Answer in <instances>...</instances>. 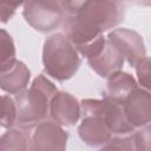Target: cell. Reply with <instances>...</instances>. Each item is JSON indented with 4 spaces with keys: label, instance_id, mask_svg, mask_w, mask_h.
I'll return each mask as SVG.
<instances>
[{
    "label": "cell",
    "instance_id": "6da1fadb",
    "mask_svg": "<svg viewBox=\"0 0 151 151\" xmlns=\"http://www.w3.org/2000/svg\"><path fill=\"white\" fill-rule=\"evenodd\" d=\"M123 20L120 2L113 0H88L84 6L64 20L65 35L77 50L93 42L105 31L116 27Z\"/></svg>",
    "mask_w": 151,
    "mask_h": 151
},
{
    "label": "cell",
    "instance_id": "7a4b0ae2",
    "mask_svg": "<svg viewBox=\"0 0 151 151\" xmlns=\"http://www.w3.org/2000/svg\"><path fill=\"white\" fill-rule=\"evenodd\" d=\"M55 85L44 74L38 76L28 90L14 94L17 104V125L29 130L50 116L51 101L58 93Z\"/></svg>",
    "mask_w": 151,
    "mask_h": 151
},
{
    "label": "cell",
    "instance_id": "3957f363",
    "mask_svg": "<svg viewBox=\"0 0 151 151\" xmlns=\"http://www.w3.org/2000/svg\"><path fill=\"white\" fill-rule=\"evenodd\" d=\"M80 57L71 40L61 33L48 37L44 42L42 65L45 72L59 81L71 79L80 66Z\"/></svg>",
    "mask_w": 151,
    "mask_h": 151
},
{
    "label": "cell",
    "instance_id": "277c9868",
    "mask_svg": "<svg viewBox=\"0 0 151 151\" xmlns=\"http://www.w3.org/2000/svg\"><path fill=\"white\" fill-rule=\"evenodd\" d=\"M80 104L84 116L101 117L113 134H129L134 131V126L127 119L122 104L107 97L103 99H84Z\"/></svg>",
    "mask_w": 151,
    "mask_h": 151
},
{
    "label": "cell",
    "instance_id": "5b68a950",
    "mask_svg": "<svg viewBox=\"0 0 151 151\" xmlns=\"http://www.w3.org/2000/svg\"><path fill=\"white\" fill-rule=\"evenodd\" d=\"M65 11L59 0H26L22 15L35 31L51 32L64 20Z\"/></svg>",
    "mask_w": 151,
    "mask_h": 151
},
{
    "label": "cell",
    "instance_id": "8992f818",
    "mask_svg": "<svg viewBox=\"0 0 151 151\" xmlns=\"http://www.w3.org/2000/svg\"><path fill=\"white\" fill-rule=\"evenodd\" d=\"M68 133L54 120H42L34 126L31 150H65Z\"/></svg>",
    "mask_w": 151,
    "mask_h": 151
},
{
    "label": "cell",
    "instance_id": "52a82bcc",
    "mask_svg": "<svg viewBox=\"0 0 151 151\" xmlns=\"http://www.w3.org/2000/svg\"><path fill=\"white\" fill-rule=\"evenodd\" d=\"M107 39L120 51L131 66H136V64L145 57L146 48L144 40L136 31L129 28H116L109 33Z\"/></svg>",
    "mask_w": 151,
    "mask_h": 151
},
{
    "label": "cell",
    "instance_id": "ba28073f",
    "mask_svg": "<svg viewBox=\"0 0 151 151\" xmlns=\"http://www.w3.org/2000/svg\"><path fill=\"white\" fill-rule=\"evenodd\" d=\"M122 105L127 119L134 127L151 123V91L137 87Z\"/></svg>",
    "mask_w": 151,
    "mask_h": 151
},
{
    "label": "cell",
    "instance_id": "9c48e42d",
    "mask_svg": "<svg viewBox=\"0 0 151 151\" xmlns=\"http://www.w3.org/2000/svg\"><path fill=\"white\" fill-rule=\"evenodd\" d=\"M81 114V104L68 92H58L50 109V117L61 126L74 125Z\"/></svg>",
    "mask_w": 151,
    "mask_h": 151
},
{
    "label": "cell",
    "instance_id": "30bf717a",
    "mask_svg": "<svg viewBox=\"0 0 151 151\" xmlns=\"http://www.w3.org/2000/svg\"><path fill=\"white\" fill-rule=\"evenodd\" d=\"M87 63L91 68L101 78H109L112 73L123 68L125 58L120 51L106 38L103 48L96 55L87 59Z\"/></svg>",
    "mask_w": 151,
    "mask_h": 151
},
{
    "label": "cell",
    "instance_id": "8fae6325",
    "mask_svg": "<svg viewBox=\"0 0 151 151\" xmlns=\"http://www.w3.org/2000/svg\"><path fill=\"white\" fill-rule=\"evenodd\" d=\"M78 133L80 139L92 147H101L113 134L105 120L99 116H84L78 127Z\"/></svg>",
    "mask_w": 151,
    "mask_h": 151
},
{
    "label": "cell",
    "instance_id": "7c38bea8",
    "mask_svg": "<svg viewBox=\"0 0 151 151\" xmlns=\"http://www.w3.org/2000/svg\"><path fill=\"white\" fill-rule=\"evenodd\" d=\"M31 79V72L28 67L20 60H15L14 64L5 71H1L0 86L1 90L9 94H18L26 90Z\"/></svg>",
    "mask_w": 151,
    "mask_h": 151
},
{
    "label": "cell",
    "instance_id": "4fadbf2b",
    "mask_svg": "<svg viewBox=\"0 0 151 151\" xmlns=\"http://www.w3.org/2000/svg\"><path fill=\"white\" fill-rule=\"evenodd\" d=\"M138 87L136 79L126 72L117 71L107 78L106 97L113 101L123 104V101Z\"/></svg>",
    "mask_w": 151,
    "mask_h": 151
},
{
    "label": "cell",
    "instance_id": "5bb4252c",
    "mask_svg": "<svg viewBox=\"0 0 151 151\" xmlns=\"http://www.w3.org/2000/svg\"><path fill=\"white\" fill-rule=\"evenodd\" d=\"M31 150V136L26 129H9L0 138V151Z\"/></svg>",
    "mask_w": 151,
    "mask_h": 151
},
{
    "label": "cell",
    "instance_id": "9a60e30c",
    "mask_svg": "<svg viewBox=\"0 0 151 151\" xmlns=\"http://www.w3.org/2000/svg\"><path fill=\"white\" fill-rule=\"evenodd\" d=\"M1 71L11 67L15 59V46L12 37L6 29H1Z\"/></svg>",
    "mask_w": 151,
    "mask_h": 151
},
{
    "label": "cell",
    "instance_id": "2e32d148",
    "mask_svg": "<svg viewBox=\"0 0 151 151\" xmlns=\"http://www.w3.org/2000/svg\"><path fill=\"white\" fill-rule=\"evenodd\" d=\"M17 123V104L14 98L4 94L1 97V126L11 129Z\"/></svg>",
    "mask_w": 151,
    "mask_h": 151
},
{
    "label": "cell",
    "instance_id": "e0dca14e",
    "mask_svg": "<svg viewBox=\"0 0 151 151\" xmlns=\"http://www.w3.org/2000/svg\"><path fill=\"white\" fill-rule=\"evenodd\" d=\"M136 73L139 85L151 91V58L144 57L136 64Z\"/></svg>",
    "mask_w": 151,
    "mask_h": 151
},
{
    "label": "cell",
    "instance_id": "ac0fdd59",
    "mask_svg": "<svg viewBox=\"0 0 151 151\" xmlns=\"http://www.w3.org/2000/svg\"><path fill=\"white\" fill-rule=\"evenodd\" d=\"M136 150L138 151H151V123L140 126L138 131L132 133Z\"/></svg>",
    "mask_w": 151,
    "mask_h": 151
},
{
    "label": "cell",
    "instance_id": "d6986e66",
    "mask_svg": "<svg viewBox=\"0 0 151 151\" xmlns=\"http://www.w3.org/2000/svg\"><path fill=\"white\" fill-rule=\"evenodd\" d=\"M101 150H136V144L133 136L129 137H116L111 138L105 145L100 147Z\"/></svg>",
    "mask_w": 151,
    "mask_h": 151
},
{
    "label": "cell",
    "instance_id": "ffe728a7",
    "mask_svg": "<svg viewBox=\"0 0 151 151\" xmlns=\"http://www.w3.org/2000/svg\"><path fill=\"white\" fill-rule=\"evenodd\" d=\"M26 0H0V12H1V21L7 22L15 13L18 7L24 5Z\"/></svg>",
    "mask_w": 151,
    "mask_h": 151
},
{
    "label": "cell",
    "instance_id": "44dd1931",
    "mask_svg": "<svg viewBox=\"0 0 151 151\" xmlns=\"http://www.w3.org/2000/svg\"><path fill=\"white\" fill-rule=\"evenodd\" d=\"M86 1H88V0H86ZM113 1H118V2H120V0H113Z\"/></svg>",
    "mask_w": 151,
    "mask_h": 151
},
{
    "label": "cell",
    "instance_id": "7402d4cb",
    "mask_svg": "<svg viewBox=\"0 0 151 151\" xmlns=\"http://www.w3.org/2000/svg\"><path fill=\"white\" fill-rule=\"evenodd\" d=\"M150 1H151V0H150Z\"/></svg>",
    "mask_w": 151,
    "mask_h": 151
},
{
    "label": "cell",
    "instance_id": "603a6c76",
    "mask_svg": "<svg viewBox=\"0 0 151 151\" xmlns=\"http://www.w3.org/2000/svg\"><path fill=\"white\" fill-rule=\"evenodd\" d=\"M59 1H60V0H59Z\"/></svg>",
    "mask_w": 151,
    "mask_h": 151
}]
</instances>
